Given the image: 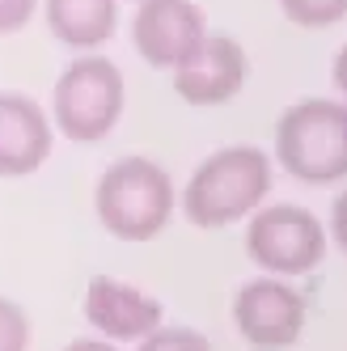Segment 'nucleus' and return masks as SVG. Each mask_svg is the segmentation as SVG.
<instances>
[{"label": "nucleus", "instance_id": "a211bd4d", "mask_svg": "<svg viewBox=\"0 0 347 351\" xmlns=\"http://www.w3.org/2000/svg\"><path fill=\"white\" fill-rule=\"evenodd\" d=\"M64 351H115V343H106V339H77V343H68Z\"/></svg>", "mask_w": 347, "mask_h": 351}, {"label": "nucleus", "instance_id": "f03ea898", "mask_svg": "<svg viewBox=\"0 0 347 351\" xmlns=\"http://www.w3.org/2000/svg\"><path fill=\"white\" fill-rule=\"evenodd\" d=\"M276 161L309 186L347 178V97H301L276 123Z\"/></svg>", "mask_w": 347, "mask_h": 351}, {"label": "nucleus", "instance_id": "7ed1b4c3", "mask_svg": "<svg viewBox=\"0 0 347 351\" xmlns=\"http://www.w3.org/2000/svg\"><path fill=\"white\" fill-rule=\"evenodd\" d=\"M93 208H97L102 229L115 233L119 241H148L174 216V182L157 161L119 157L97 178Z\"/></svg>", "mask_w": 347, "mask_h": 351}, {"label": "nucleus", "instance_id": "423d86ee", "mask_svg": "<svg viewBox=\"0 0 347 351\" xmlns=\"http://www.w3.org/2000/svg\"><path fill=\"white\" fill-rule=\"evenodd\" d=\"M305 296L292 284H284L280 275H259V280L241 284L233 296V322L237 335L259 347V351H284L301 339L305 330Z\"/></svg>", "mask_w": 347, "mask_h": 351}, {"label": "nucleus", "instance_id": "6ab92c4d", "mask_svg": "<svg viewBox=\"0 0 347 351\" xmlns=\"http://www.w3.org/2000/svg\"><path fill=\"white\" fill-rule=\"evenodd\" d=\"M140 5H144V0H140Z\"/></svg>", "mask_w": 347, "mask_h": 351}, {"label": "nucleus", "instance_id": "ddd939ff", "mask_svg": "<svg viewBox=\"0 0 347 351\" xmlns=\"http://www.w3.org/2000/svg\"><path fill=\"white\" fill-rule=\"evenodd\" d=\"M136 351H212V343L191 326H157L148 339L136 343Z\"/></svg>", "mask_w": 347, "mask_h": 351}, {"label": "nucleus", "instance_id": "dca6fc26", "mask_svg": "<svg viewBox=\"0 0 347 351\" xmlns=\"http://www.w3.org/2000/svg\"><path fill=\"white\" fill-rule=\"evenodd\" d=\"M331 237H335V245L347 254V191L335 195V208H331Z\"/></svg>", "mask_w": 347, "mask_h": 351}, {"label": "nucleus", "instance_id": "4468645a", "mask_svg": "<svg viewBox=\"0 0 347 351\" xmlns=\"http://www.w3.org/2000/svg\"><path fill=\"white\" fill-rule=\"evenodd\" d=\"M30 343V322L21 313V305L0 296V351H26Z\"/></svg>", "mask_w": 347, "mask_h": 351}, {"label": "nucleus", "instance_id": "9d476101", "mask_svg": "<svg viewBox=\"0 0 347 351\" xmlns=\"http://www.w3.org/2000/svg\"><path fill=\"white\" fill-rule=\"evenodd\" d=\"M51 153V123L26 93H0V178L34 173Z\"/></svg>", "mask_w": 347, "mask_h": 351}, {"label": "nucleus", "instance_id": "f8f14e48", "mask_svg": "<svg viewBox=\"0 0 347 351\" xmlns=\"http://www.w3.org/2000/svg\"><path fill=\"white\" fill-rule=\"evenodd\" d=\"M280 9L296 26H335L347 17V0H280Z\"/></svg>", "mask_w": 347, "mask_h": 351}, {"label": "nucleus", "instance_id": "f3484780", "mask_svg": "<svg viewBox=\"0 0 347 351\" xmlns=\"http://www.w3.org/2000/svg\"><path fill=\"white\" fill-rule=\"evenodd\" d=\"M331 77H335V89L347 97V43L339 47V56H335V64H331Z\"/></svg>", "mask_w": 347, "mask_h": 351}, {"label": "nucleus", "instance_id": "1a4fd4ad", "mask_svg": "<svg viewBox=\"0 0 347 351\" xmlns=\"http://www.w3.org/2000/svg\"><path fill=\"white\" fill-rule=\"evenodd\" d=\"M246 85V51L229 34H208L174 68V89L191 106H220Z\"/></svg>", "mask_w": 347, "mask_h": 351}, {"label": "nucleus", "instance_id": "20e7f679", "mask_svg": "<svg viewBox=\"0 0 347 351\" xmlns=\"http://www.w3.org/2000/svg\"><path fill=\"white\" fill-rule=\"evenodd\" d=\"M56 123L68 140L93 144L115 132L123 114V72L106 56H81L72 60L56 81Z\"/></svg>", "mask_w": 347, "mask_h": 351}, {"label": "nucleus", "instance_id": "9b49d317", "mask_svg": "<svg viewBox=\"0 0 347 351\" xmlns=\"http://www.w3.org/2000/svg\"><path fill=\"white\" fill-rule=\"evenodd\" d=\"M119 26L115 0H47V30L64 47H102Z\"/></svg>", "mask_w": 347, "mask_h": 351}, {"label": "nucleus", "instance_id": "0eeeda50", "mask_svg": "<svg viewBox=\"0 0 347 351\" xmlns=\"http://www.w3.org/2000/svg\"><path fill=\"white\" fill-rule=\"evenodd\" d=\"M204 38L208 26L195 0H144L132 21V43L153 68H178Z\"/></svg>", "mask_w": 347, "mask_h": 351}, {"label": "nucleus", "instance_id": "f257e3e1", "mask_svg": "<svg viewBox=\"0 0 347 351\" xmlns=\"http://www.w3.org/2000/svg\"><path fill=\"white\" fill-rule=\"evenodd\" d=\"M271 191V161L254 144L216 148L182 191V216L200 229H225L241 216H254Z\"/></svg>", "mask_w": 347, "mask_h": 351}, {"label": "nucleus", "instance_id": "2eb2a0df", "mask_svg": "<svg viewBox=\"0 0 347 351\" xmlns=\"http://www.w3.org/2000/svg\"><path fill=\"white\" fill-rule=\"evenodd\" d=\"M38 0H0V34H9V30H21L30 21Z\"/></svg>", "mask_w": 347, "mask_h": 351}, {"label": "nucleus", "instance_id": "6e6552de", "mask_svg": "<svg viewBox=\"0 0 347 351\" xmlns=\"http://www.w3.org/2000/svg\"><path fill=\"white\" fill-rule=\"evenodd\" d=\"M161 300L110 275H93L85 288V322L106 343H140L161 326Z\"/></svg>", "mask_w": 347, "mask_h": 351}, {"label": "nucleus", "instance_id": "39448f33", "mask_svg": "<svg viewBox=\"0 0 347 351\" xmlns=\"http://www.w3.org/2000/svg\"><path fill=\"white\" fill-rule=\"evenodd\" d=\"M246 254L267 275H309L326 258V229L301 204H271L259 208L246 224Z\"/></svg>", "mask_w": 347, "mask_h": 351}]
</instances>
